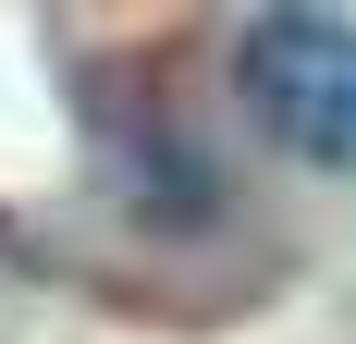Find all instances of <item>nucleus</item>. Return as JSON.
Masks as SVG:
<instances>
[{
	"label": "nucleus",
	"mask_w": 356,
	"mask_h": 344,
	"mask_svg": "<svg viewBox=\"0 0 356 344\" xmlns=\"http://www.w3.org/2000/svg\"><path fill=\"white\" fill-rule=\"evenodd\" d=\"M234 74H246V111L283 148L356 160V25L344 13H258L246 49H234Z\"/></svg>",
	"instance_id": "nucleus-1"
}]
</instances>
